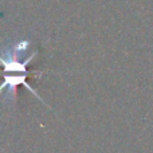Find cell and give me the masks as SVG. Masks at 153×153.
<instances>
[{
    "label": "cell",
    "instance_id": "cell-1",
    "mask_svg": "<svg viewBox=\"0 0 153 153\" xmlns=\"http://www.w3.org/2000/svg\"><path fill=\"white\" fill-rule=\"evenodd\" d=\"M27 75H28V73L27 74H4V79H3V82L0 83V91H1L3 89H5L7 87L8 90H10V93L15 97V87L19 86V85H24V86L27 87V89L30 90V91L32 93V94L35 95L36 98H39L40 101H42L43 103L46 105L45 100H43L42 97H40L39 94L36 93V90L34 89V87H31L28 83H26V78Z\"/></svg>",
    "mask_w": 153,
    "mask_h": 153
}]
</instances>
